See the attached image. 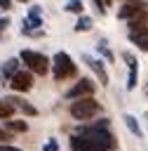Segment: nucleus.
Returning <instances> with one entry per match:
<instances>
[{
  "mask_svg": "<svg viewBox=\"0 0 148 151\" xmlns=\"http://www.w3.org/2000/svg\"><path fill=\"white\" fill-rule=\"evenodd\" d=\"M9 85H12V90H16V92H26V90H31V85H33V76H31V71H16V73L9 78Z\"/></svg>",
  "mask_w": 148,
  "mask_h": 151,
  "instance_id": "423d86ee",
  "label": "nucleus"
},
{
  "mask_svg": "<svg viewBox=\"0 0 148 151\" xmlns=\"http://www.w3.org/2000/svg\"><path fill=\"white\" fill-rule=\"evenodd\" d=\"M54 149H56V142H49V144L45 146V151H54Z\"/></svg>",
  "mask_w": 148,
  "mask_h": 151,
  "instance_id": "b1692460",
  "label": "nucleus"
},
{
  "mask_svg": "<svg viewBox=\"0 0 148 151\" xmlns=\"http://www.w3.org/2000/svg\"><path fill=\"white\" fill-rule=\"evenodd\" d=\"M16 66H19V59H7V61L2 64V68H0V76H2L5 80H9V78L16 73Z\"/></svg>",
  "mask_w": 148,
  "mask_h": 151,
  "instance_id": "f8f14e48",
  "label": "nucleus"
},
{
  "mask_svg": "<svg viewBox=\"0 0 148 151\" xmlns=\"http://www.w3.org/2000/svg\"><path fill=\"white\" fill-rule=\"evenodd\" d=\"M52 71H54L56 80H63V78L75 76V64H73V59L66 52H56L54 59H52Z\"/></svg>",
  "mask_w": 148,
  "mask_h": 151,
  "instance_id": "f03ea898",
  "label": "nucleus"
},
{
  "mask_svg": "<svg viewBox=\"0 0 148 151\" xmlns=\"http://www.w3.org/2000/svg\"><path fill=\"white\" fill-rule=\"evenodd\" d=\"M7 139H12V137H9V132H5V130L0 127V144H2V142H7Z\"/></svg>",
  "mask_w": 148,
  "mask_h": 151,
  "instance_id": "412c9836",
  "label": "nucleus"
},
{
  "mask_svg": "<svg viewBox=\"0 0 148 151\" xmlns=\"http://www.w3.org/2000/svg\"><path fill=\"white\" fill-rule=\"evenodd\" d=\"M99 50H101V52L106 54V59H113V54H110V50L106 47V42H101V45H99Z\"/></svg>",
  "mask_w": 148,
  "mask_h": 151,
  "instance_id": "6ab92c4d",
  "label": "nucleus"
},
{
  "mask_svg": "<svg viewBox=\"0 0 148 151\" xmlns=\"http://www.w3.org/2000/svg\"><path fill=\"white\" fill-rule=\"evenodd\" d=\"M0 151H21L16 146H9V144H0Z\"/></svg>",
  "mask_w": 148,
  "mask_h": 151,
  "instance_id": "4be33fe9",
  "label": "nucleus"
},
{
  "mask_svg": "<svg viewBox=\"0 0 148 151\" xmlns=\"http://www.w3.org/2000/svg\"><path fill=\"white\" fill-rule=\"evenodd\" d=\"M122 120L127 123V127H129V130H132L136 137H143V132H141V127H139V123H136V118H134V116H129V113H127Z\"/></svg>",
  "mask_w": 148,
  "mask_h": 151,
  "instance_id": "2eb2a0df",
  "label": "nucleus"
},
{
  "mask_svg": "<svg viewBox=\"0 0 148 151\" xmlns=\"http://www.w3.org/2000/svg\"><path fill=\"white\" fill-rule=\"evenodd\" d=\"M66 9H68V12H73V14H82V9H85V5H82V0H68V5H66Z\"/></svg>",
  "mask_w": 148,
  "mask_h": 151,
  "instance_id": "a211bd4d",
  "label": "nucleus"
},
{
  "mask_svg": "<svg viewBox=\"0 0 148 151\" xmlns=\"http://www.w3.org/2000/svg\"><path fill=\"white\" fill-rule=\"evenodd\" d=\"M14 116V106L7 101V99H0V118H5V120H9Z\"/></svg>",
  "mask_w": 148,
  "mask_h": 151,
  "instance_id": "4468645a",
  "label": "nucleus"
},
{
  "mask_svg": "<svg viewBox=\"0 0 148 151\" xmlns=\"http://www.w3.org/2000/svg\"><path fill=\"white\" fill-rule=\"evenodd\" d=\"M89 28H92V19L85 17V14H80V19L75 24V31H89Z\"/></svg>",
  "mask_w": 148,
  "mask_h": 151,
  "instance_id": "f3484780",
  "label": "nucleus"
},
{
  "mask_svg": "<svg viewBox=\"0 0 148 151\" xmlns=\"http://www.w3.org/2000/svg\"><path fill=\"white\" fill-rule=\"evenodd\" d=\"M5 125H7L9 132H26L28 130V125L23 120H5Z\"/></svg>",
  "mask_w": 148,
  "mask_h": 151,
  "instance_id": "dca6fc26",
  "label": "nucleus"
},
{
  "mask_svg": "<svg viewBox=\"0 0 148 151\" xmlns=\"http://www.w3.org/2000/svg\"><path fill=\"white\" fill-rule=\"evenodd\" d=\"M7 101H9V104H12L14 109H21V111H23L26 116H35V113H38V111H35V106H31V104H26L23 99H16V97H9Z\"/></svg>",
  "mask_w": 148,
  "mask_h": 151,
  "instance_id": "ddd939ff",
  "label": "nucleus"
},
{
  "mask_svg": "<svg viewBox=\"0 0 148 151\" xmlns=\"http://www.w3.org/2000/svg\"><path fill=\"white\" fill-rule=\"evenodd\" d=\"M94 5H96V9H99V14H103V12H106V5H103V0H94Z\"/></svg>",
  "mask_w": 148,
  "mask_h": 151,
  "instance_id": "aec40b11",
  "label": "nucleus"
},
{
  "mask_svg": "<svg viewBox=\"0 0 148 151\" xmlns=\"http://www.w3.org/2000/svg\"><path fill=\"white\" fill-rule=\"evenodd\" d=\"M21 61L33 71V73H40V76H45L47 71H49V59L45 57V54H40V52H33V50H23L21 52Z\"/></svg>",
  "mask_w": 148,
  "mask_h": 151,
  "instance_id": "20e7f679",
  "label": "nucleus"
},
{
  "mask_svg": "<svg viewBox=\"0 0 148 151\" xmlns=\"http://www.w3.org/2000/svg\"><path fill=\"white\" fill-rule=\"evenodd\" d=\"M146 24H148V12H139V17L129 19V31H132V33H136V31L146 28Z\"/></svg>",
  "mask_w": 148,
  "mask_h": 151,
  "instance_id": "9b49d317",
  "label": "nucleus"
},
{
  "mask_svg": "<svg viewBox=\"0 0 148 151\" xmlns=\"http://www.w3.org/2000/svg\"><path fill=\"white\" fill-rule=\"evenodd\" d=\"M85 61L94 68V73L99 76V80H101V85H108V73H106V68H103V64H101V59H92V57H85Z\"/></svg>",
  "mask_w": 148,
  "mask_h": 151,
  "instance_id": "6e6552de",
  "label": "nucleus"
},
{
  "mask_svg": "<svg viewBox=\"0 0 148 151\" xmlns=\"http://www.w3.org/2000/svg\"><path fill=\"white\" fill-rule=\"evenodd\" d=\"M103 5H110V0H103Z\"/></svg>",
  "mask_w": 148,
  "mask_h": 151,
  "instance_id": "a878e982",
  "label": "nucleus"
},
{
  "mask_svg": "<svg viewBox=\"0 0 148 151\" xmlns=\"http://www.w3.org/2000/svg\"><path fill=\"white\" fill-rule=\"evenodd\" d=\"M9 5H12V0H0V9H9Z\"/></svg>",
  "mask_w": 148,
  "mask_h": 151,
  "instance_id": "5701e85b",
  "label": "nucleus"
},
{
  "mask_svg": "<svg viewBox=\"0 0 148 151\" xmlns=\"http://www.w3.org/2000/svg\"><path fill=\"white\" fill-rule=\"evenodd\" d=\"M125 61L129 64V80H127V90H134V87H136V76H139V71H136V59H134L132 54H125Z\"/></svg>",
  "mask_w": 148,
  "mask_h": 151,
  "instance_id": "1a4fd4ad",
  "label": "nucleus"
},
{
  "mask_svg": "<svg viewBox=\"0 0 148 151\" xmlns=\"http://www.w3.org/2000/svg\"><path fill=\"white\" fill-rule=\"evenodd\" d=\"M7 24H9V21H7V19H0V31H2V28H5V26H7Z\"/></svg>",
  "mask_w": 148,
  "mask_h": 151,
  "instance_id": "393cba45",
  "label": "nucleus"
},
{
  "mask_svg": "<svg viewBox=\"0 0 148 151\" xmlns=\"http://www.w3.org/2000/svg\"><path fill=\"white\" fill-rule=\"evenodd\" d=\"M139 12H143V2H127L120 12H117V19H134Z\"/></svg>",
  "mask_w": 148,
  "mask_h": 151,
  "instance_id": "0eeeda50",
  "label": "nucleus"
},
{
  "mask_svg": "<svg viewBox=\"0 0 148 151\" xmlns=\"http://www.w3.org/2000/svg\"><path fill=\"white\" fill-rule=\"evenodd\" d=\"M94 92V83L89 80V78H80L68 92H66V97L68 99H82V97H89Z\"/></svg>",
  "mask_w": 148,
  "mask_h": 151,
  "instance_id": "39448f33",
  "label": "nucleus"
},
{
  "mask_svg": "<svg viewBox=\"0 0 148 151\" xmlns=\"http://www.w3.org/2000/svg\"><path fill=\"white\" fill-rule=\"evenodd\" d=\"M113 146H115V139L108 132L106 120H101L99 125H92V127H82L78 134L70 137L73 151H110Z\"/></svg>",
  "mask_w": 148,
  "mask_h": 151,
  "instance_id": "f257e3e1",
  "label": "nucleus"
},
{
  "mask_svg": "<svg viewBox=\"0 0 148 151\" xmlns=\"http://www.w3.org/2000/svg\"><path fill=\"white\" fill-rule=\"evenodd\" d=\"M21 2H23V0H21Z\"/></svg>",
  "mask_w": 148,
  "mask_h": 151,
  "instance_id": "bb28decb",
  "label": "nucleus"
},
{
  "mask_svg": "<svg viewBox=\"0 0 148 151\" xmlns=\"http://www.w3.org/2000/svg\"><path fill=\"white\" fill-rule=\"evenodd\" d=\"M129 38H132V42H136L143 52H148V26L141 28V31H136V33H129Z\"/></svg>",
  "mask_w": 148,
  "mask_h": 151,
  "instance_id": "9d476101",
  "label": "nucleus"
},
{
  "mask_svg": "<svg viewBox=\"0 0 148 151\" xmlns=\"http://www.w3.org/2000/svg\"><path fill=\"white\" fill-rule=\"evenodd\" d=\"M96 113H99V101H94L92 97H82V99L70 104V116L78 118V120H87Z\"/></svg>",
  "mask_w": 148,
  "mask_h": 151,
  "instance_id": "7ed1b4c3",
  "label": "nucleus"
}]
</instances>
